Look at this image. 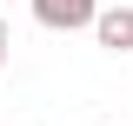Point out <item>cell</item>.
<instances>
[{"label":"cell","instance_id":"1","mask_svg":"<svg viewBox=\"0 0 133 126\" xmlns=\"http://www.w3.org/2000/svg\"><path fill=\"white\" fill-rule=\"evenodd\" d=\"M100 0H33V20L47 33H73V27H93Z\"/></svg>","mask_w":133,"mask_h":126},{"label":"cell","instance_id":"2","mask_svg":"<svg viewBox=\"0 0 133 126\" xmlns=\"http://www.w3.org/2000/svg\"><path fill=\"white\" fill-rule=\"evenodd\" d=\"M93 40L107 53H133V7H100L93 13Z\"/></svg>","mask_w":133,"mask_h":126},{"label":"cell","instance_id":"3","mask_svg":"<svg viewBox=\"0 0 133 126\" xmlns=\"http://www.w3.org/2000/svg\"><path fill=\"white\" fill-rule=\"evenodd\" d=\"M7 53H14V33H7V20H0V66H7Z\"/></svg>","mask_w":133,"mask_h":126}]
</instances>
